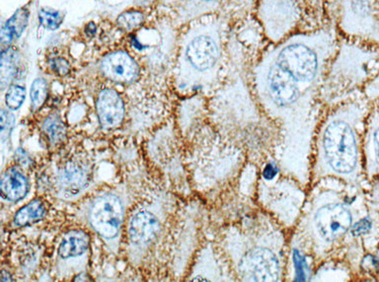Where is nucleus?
Wrapping results in <instances>:
<instances>
[{"label": "nucleus", "mask_w": 379, "mask_h": 282, "mask_svg": "<svg viewBox=\"0 0 379 282\" xmlns=\"http://www.w3.org/2000/svg\"><path fill=\"white\" fill-rule=\"evenodd\" d=\"M336 47L333 28L292 35L264 52L252 73L257 100L282 130L280 167L303 186L310 181L319 90Z\"/></svg>", "instance_id": "f257e3e1"}, {"label": "nucleus", "mask_w": 379, "mask_h": 282, "mask_svg": "<svg viewBox=\"0 0 379 282\" xmlns=\"http://www.w3.org/2000/svg\"><path fill=\"white\" fill-rule=\"evenodd\" d=\"M17 159L24 165H27L30 159L28 158L27 154L23 151V150L19 149V151L17 152Z\"/></svg>", "instance_id": "cd10ccee"}, {"label": "nucleus", "mask_w": 379, "mask_h": 282, "mask_svg": "<svg viewBox=\"0 0 379 282\" xmlns=\"http://www.w3.org/2000/svg\"><path fill=\"white\" fill-rule=\"evenodd\" d=\"M355 212L348 198L338 190H318L307 202L299 221V241L321 260L354 226Z\"/></svg>", "instance_id": "20e7f679"}, {"label": "nucleus", "mask_w": 379, "mask_h": 282, "mask_svg": "<svg viewBox=\"0 0 379 282\" xmlns=\"http://www.w3.org/2000/svg\"><path fill=\"white\" fill-rule=\"evenodd\" d=\"M378 4H379V0H378Z\"/></svg>", "instance_id": "c756f323"}, {"label": "nucleus", "mask_w": 379, "mask_h": 282, "mask_svg": "<svg viewBox=\"0 0 379 282\" xmlns=\"http://www.w3.org/2000/svg\"><path fill=\"white\" fill-rule=\"evenodd\" d=\"M10 52H2L1 56V85L8 84L15 74V59Z\"/></svg>", "instance_id": "412c9836"}, {"label": "nucleus", "mask_w": 379, "mask_h": 282, "mask_svg": "<svg viewBox=\"0 0 379 282\" xmlns=\"http://www.w3.org/2000/svg\"><path fill=\"white\" fill-rule=\"evenodd\" d=\"M230 255L237 276L243 281H282L285 276V236L265 215L234 234Z\"/></svg>", "instance_id": "7ed1b4c3"}, {"label": "nucleus", "mask_w": 379, "mask_h": 282, "mask_svg": "<svg viewBox=\"0 0 379 282\" xmlns=\"http://www.w3.org/2000/svg\"><path fill=\"white\" fill-rule=\"evenodd\" d=\"M48 97L47 81L39 78L34 81L31 87V101L34 110H38L42 107Z\"/></svg>", "instance_id": "aec40b11"}, {"label": "nucleus", "mask_w": 379, "mask_h": 282, "mask_svg": "<svg viewBox=\"0 0 379 282\" xmlns=\"http://www.w3.org/2000/svg\"><path fill=\"white\" fill-rule=\"evenodd\" d=\"M52 70L59 75H66L71 70V66H69V62L64 59H55L52 61Z\"/></svg>", "instance_id": "bb28decb"}, {"label": "nucleus", "mask_w": 379, "mask_h": 282, "mask_svg": "<svg viewBox=\"0 0 379 282\" xmlns=\"http://www.w3.org/2000/svg\"><path fill=\"white\" fill-rule=\"evenodd\" d=\"M301 0H258L257 17L275 44L287 39L301 20Z\"/></svg>", "instance_id": "423d86ee"}, {"label": "nucleus", "mask_w": 379, "mask_h": 282, "mask_svg": "<svg viewBox=\"0 0 379 282\" xmlns=\"http://www.w3.org/2000/svg\"><path fill=\"white\" fill-rule=\"evenodd\" d=\"M96 109H97L101 126L104 128H116L123 121L124 102L115 90H103L98 96Z\"/></svg>", "instance_id": "9b49d317"}, {"label": "nucleus", "mask_w": 379, "mask_h": 282, "mask_svg": "<svg viewBox=\"0 0 379 282\" xmlns=\"http://www.w3.org/2000/svg\"><path fill=\"white\" fill-rule=\"evenodd\" d=\"M2 197L9 202H19L26 197L29 191L27 178L16 169H8L0 183Z\"/></svg>", "instance_id": "4468645a"}, {"label": "nucleus", "mask_w": 379, "mask_h": 282, "mask_svg": "<svg viewBox=\"0 0 379 282\" xmlns=\"http://www.w3.org/2000/svg\"><path fill=\"white\" fill-rule=\"evenodd\" d=\"M87 181V171L76 162L67 164L59 174V183L69 193H78L86 186Z\"/></svg>", "instance_id": "2eb2a0df"}, {"label": "nucleus", "mask_w": 379, "mask_h": 282, "mask_svg": "<svg viewBox=\"0 0 379 282\" xmlns=\"http://www.w3.org/2000/svg\"><path fill=\"white\" fill-rule=\"evenodd\" d=\"M45 205L41 200H33L17 212L14 217V224L18 227L28 226L44 218Z\"/></svg>", "instance_id": "f3484780"}, {"label": "nucleus", "mask_w": 379, "mask_h": 282, "mask_svg": "<svg viewBox=\"0 0 379 282\" xmlns=\"http://www.w3.org/2000/svg\"><path fill=\"white\" fill-rule=\"evenodd\" d=\"M14 116L9 112L1 111V114H0V124H1V138L2 140H6V138H8L10 135L12 128L14 126Z\"/></svg>", "instance_id": "a878e982"}, {"label": "nucleus", "mask_w": 379, "mask_h": 282, "mask_svg": "<svg viewBox=\"0 0 379 282\" xmlns=\"http://www.w3.org/2000/svg\"><path fill=\"white\" fill-rule=\"evenodd\" d=\"M90 246V237L83 231L69 232L62 239L59 248V254L62 259L78 257L83 255Z\"/></svg>", "instance_id": "dca6fc26"}, {"label": "nucleus", "mask_w": 379, "mask_h": 282, "mask_svg": "<svg viewBox=\"0 0 379 282\" xmlns=\"http://www.w3.org/2000/svg\"><path fill=\"white\" fill-rule=\"evenodd\" d=\"M271 185L263 183L261 198L269 212L275 215L280 223L290 226L301 215L303 193L301 188L292 183V180H282L273 184V179H269Z\"/></svg>", "instance_id": "6e6552de"}, {"label": "nucleus", "mask_w": 379, "mask_h": 282, "mask_svg": "<svg viewBox=\"0 0 379 282\" xmlns=\"http://www.w3.org/2000/svg\"><path fill=\"white\" fill-rule=\"evenodd\" d=\"M28 13L25 9L17 11L15 15L7 22L6 28L13 37H19L22 34L24 29L27 26Z\"/></svg>", "instance_id": "4be33fe9"}, {"label": "nucleus", "mask_w": 379, "mask_h": 282, "mask_svg": "<svg viewBox=\"0 0 379 282\" xmlns=\"http://www.w3.org/2000/svg\"><path fill=\"white\" fill-rule=\"evenodd\" d=\"M245 1V6H249L251 4L252 0H244Z\"/></svg>", "instance_id": "c85d7f7f"}, {"label": "nucleus", "mask_w": 379, "mask_h": 282, "mask_svg": "<svg viewBox=\"0 0 379 282\" xmlns=\"http://www.w3.org/2000/svg\"><path fill=\"white\" fill-rule=\"evenodd\" d=\"M143 14L138 11H129L126 13L122 14L119 18H117V24L120 27L124 29L126 31H131L134 29L140 27L141 24L143 23Z\"/></svg>", "instance_id": "5701e85b"}, {"label": "nucleus", "mask_w": 379, "mask_h": 282, "mask_svg": "<svg viewBox=\"0 0 379 282\" xmlns=\"http://www.w3.org/2000/svg\"><path fill=\"white\" fill-rule=\"evenodd\" d=\"M90 221L91 226L102 237H116L123 221L121 200L112 195L98 198L91 205Z\"/></svg>", "instance_id": "1a4fd4ad"}, {"label": "nucleus", "mask_w": 379, "mask_h": 282, "mask_svg": "<svg viewBox=\"0 0 379 282\" xmlns=\"http://www.w3.org/2000/svg\"><path fill=\"white\" fill-rule=\"evenodd\" d=\"M359 103H348L331 112L316 130L310 181L335 178L356 185L363 166L357 126L364 118Z\"/></svg>", "instance_id": "f03ea898"}, {"label": "nucleus", "mask_w": 379, "mask_h": 282, "mask_svg": "<svg viewBox=\"0 0 379 282\" xmlns=\"http://www.w3.org/2000/svg\"><path fill=\"white\" fill-rule=\"evenodd\" d=\"M101 68L108 78L122 83L131 82L136 80L138 73L136 61L123 52H114L105 57Z\"/></svg>", "instance_id": "f8f14e48"}, {"label": "nucleus", "mask_w": 379, "mask_h": 282, "mask_svg": "<svg viewBox=\"0 0 379 282\" xmlns=\"http://www.w3.org/2000/svg\"><path fill=\"white\" fill-rule=\"evenodd\" d=\"M6 106L13 111H16L22 106L25 100V89L21 86H12L6 94Z\"/></svg>", "instance_id": "b1692460"}, {"label": "nucleus", "mask_w": 379, "mask_h": 282, "mask_svg": "<svg viewBox=\"0 0 379 282\" xmlns=\"http://www.w3.org/2000/svg\"><path fill=\"white\" fill-rule=\"evenodd\" d=\"M222 0H186L184 13L190 19L215 10Z\"/></svg>", "instance_id": "a211bd4d"}, {"label": "nucleus", "mask_w": 379, "mask_h": 282, "mask_svg": "<svg viewBox=\"0 0 379 282\" xmlns=\"http://www.w3.org/2000/svg\"><path fill=\"white\" fill-rule=\"evenodd\" d=\"M338 13L343 32L379 45V14L373 0H338Z\"/></svg>", "instance_id": "0eeeda50"}, {"label": "nucleus", "mask_w": 379, "mask_h": 282, "mask_svg": "<svg viewBox=\"0 0 379 282\" xmlns=\"http://www.w3.org/2000/svg\"><path fill=\"white\" fill-rule=\"evenodd\" d=\"M158 230L159 222L155 215L146 212H138L131 219L129 225V238L134 243H148L155 238Z\"/></svg>", "instance_id": "ddd939ff"}, {"label": "nucleus", "mask_w": 379, "mask_h": 282, "mask_svg": "<svg viewBox=\"0 0 379 282\" xmlns=\"http://www.w3.org/2000/svg\"><path fill=\"white\" fill-rule=\"evenodd\" d=\"M43 130L49 138L50 142L54 144L62 142L66 138V126L61 119L57 118L56 116L50 117L45 119L44 124H43Z\"/></svg>", "instance_id": "6ab92c4d"}, {"label": "nucleus", "mask_w": 379, "mask_h": 282, "mask_svg": "<svg viewBox=\"0 0 379 282\" xmlns=\"http://www.w3.org/2000/svg\"><path fill=\"white\" fill-rule=\"evenodd\" d=\"M364 167L369 178L379 175V103L366 124L363 143Z\"/></svg>", "instance_id": "9d476101"}, {"label": "nucleus", "mask_w": 379, "mask_h": 282, "mask_svg": "<svg viewBox=\"0 0 379 282\" xmlns=\"http://www.w3.org/2000/svg\"><path fill=\"white\" fill-rule=\"evenodd\" d=\"M40 21L45 27L57 29L61 25L62 17L57 12L42 10L40 13Z\"/></svg>", "instance_id": "393cba45"}, {"label": "nucleus", "mask_w": 379, "mask_h": 282, "mask_svg": "<svg viewBox=\"0 0 379 282\" xmlns=\"http://www.w3.org/2000/svg\"><path fill=\"white\" fill-rule=\"evenodd\" d=\"M223 22L220 19H208L196 24L184 36L182 59L194 86L217 75L222 59Z\"/></svg>", "instance_id": "39448f33"}]
</instances>
